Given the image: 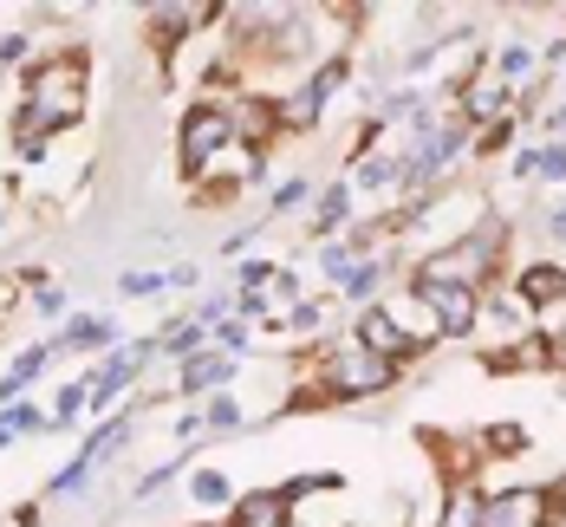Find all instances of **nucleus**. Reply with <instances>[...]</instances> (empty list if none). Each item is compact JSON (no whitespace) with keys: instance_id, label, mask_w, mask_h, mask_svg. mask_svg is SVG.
<instances>
[{"instance_id":"f257e3e1","label":"nucleus","mask_w":566,"mask_h":527,"mask_svg":"<svg viewBox=\"0 0 566 527\" xmlns=\"http://www.w3.org/2000/svg\"><path fill=\"white\" fill-rule=\"evenodd\" d=\"M391 378H397L391 358L365 351L358 339H352V346H333V351H326V384H333L339 398H371V391H385Z\"/></svg>"},{"instance_id":"f03ea898","label":"nucleus","mask_w":566,"mask_h":527,"mask_svg":"<svg viewBox=\"0 0 566 527\" xmlns=\"http://www.w3.org/2000/svg\"><path fill=\"white\" fill-rule=\"evenodd\" d=\"M489 254H495V234H475V241H455V247H443V254H430L423 261V287H469L482 267H489Z\"/></svg>"},{"instance_id":"7ed1b4c3","label":"nucleus","mask_w":566,"mask_h":527,"mask_svg":"<svg viewBox=\"0 0 566 527\" xmlns=\"http://www.w3.org/2000/svg\"><path fill=\"white\" fill-rule=\"evenodd\" d=\"M234 130H241V124H234L228 112H189V117H182V170L196 176L228 144V137H234Z\"/></svg>"},{"instance_id":"20e7f679","label":"nucleus","mask_w":566,"mask_h":527,"mask_svg":"<svg viewBox=\"0 0 566 527\" xmlns=\"http://www.w3.org/2000/svg\"><path fill=\"white\" fill-rule=\"evenodd\" d=\"M547 508H554L547 488H509V495L482 502V527H541L547 521Z\"/></svg>"},{"instance_id":"39448f33","label":"nucleus","mask_w":566,"mask_h":527,"mask_svg":"<svg viewBox=\"0 0 566 527\" xmlns=\"http://www.w3.org/2000/svg\"><path fill=\"white\" fill-rule=\"evenodd\" d=\"M150 351H157V346H130V351H117V358H105V365H98V371L85 378V404H112L117 391L130 384V371H137V365H144Z\"/></svg>"},{"instance_id":"423d86ee","label":"nucleus","mask_w":566,"mask_h":527,"mask_svg":"<svg viewBox=\"0 0 566 527\" xmlns=\"http://www.w3.org/2000/svg\"><path fill=\"white\" fill-rule=\"evenodd\" d=\"M293 495L286 488H254L248 502H234V527H286Z\"/></svg>"},{"instance_id":"0eeeda50","label":"nucleus","mask_w":566,"mask_h":527,"mask_svg":"<svg viewBox=\"0 0 566 527\" xmlns=\"http://www.w3.org/2000/svg\"><path fill=\"white\" fill-rule=\"evenodd\" d=\"M339 78H345V65H319V78H313L300 98H286V112H281V117H286V124H313V117L326 112V98L339 92Z\"/></svg>"},{"instance_id":"6e6552de","label":"nucleus","mask_w":566,"mask_h":527,"mask_svg":"<svg viewBox=\"0 0 566 527\" xmlns=\"http://www.w3.org/2000/svg\"><path fill=\"white\" fill-rule=\"evenodd\" d=\"M417 299H423V306H437L443 333H469V319H475V299H469V287H423V281H417Z\"/></svg>"},{"instance_id":"1a4fd4ad","label":"nucleus","mask_w":566,"mask_h":527,"mask_svg":"<svg viewBox=\"0 0 566 527\" xmlns=\"http://www.w3.org/2000/svg\"><path fill=\"white\" fill-rule=\"evenodd\" d=\"M228 378H234V358H228V351H202V358L182 365V391H196V398L216 391V384H228Z\"/></svg>"},{"instance_id":"9d476101","label":"nucleus","mask_w":566,"mask_h":527,"mask_svg":"<svg viewBox=\"0 0 566 527\" xmlns=\"http://www.w3.org/2000/svg\"><path fill=\"white\" fill-rule=\"evenodd\" d=\"M358 346H365V351H378V358H397V351L410 346V339L397 333V319H391V313H378V306H371V313L358 319Z\"/></svg>"},{"instance_id":"9b49d317","label":"nucleus","mask_w":566,"mask_h":527,"mask_svg":"<svg viewBox=\"0 0 566 527\" xmlns=\"http://www.w3.org/2000/svg\"><path fill=\"white\" fill-rule=\"evenodd\" d=\"M112 339H117V319H72L59 346H72V351H98V346H112Z\"/></svg>"},{"instance_id":"f8f14e48","label":"nucleus","mask_w":566,"mask_h":527,"mask_svg":"<svg viewBox=\"0 0 566 527\" xmlns=\"http://www.w3.org/2000/svg\"><path fill=\"white\" fill-rule=\"evenodd\" d=\"M521 293H527L534 306H547V299H560V293H566V274H560V267H527Z\"/></svg>"},{"instance_id":"ddd939ff","label":"nucleus","mask_w":566,"mask_h":527,"mask_svg":"<svg viewBox=\"0 0 566 527\" xmlns=\"http://www.w3.org/2000/svg\"><path fill=\"white\" fill-rule=\"evenodd\" d=\"M437 527H482V495H475V488H455Z\"/></svg>"},{"instance_id":"4468645a","label":"nucleus","mask_w":566,"mask_h":527,"mask_svg":"<svg viewBox=\"0 0 566 527\" xmlns=\"http://www.w3.org/2000/svg\"><path fill=\"white\" fill-rule=\"evenodd\" d=\"M189 495L216 508V502H228V475H216V468H196V475H189Z\"/></svg>"},{"instance_id":"2eb2a0df","label":"nucleus","mask_w":566,"mask_h":527,"mask_svg":"<svg viewBox=\"0 0 566 527\" xmlns=\"http://www.w3.org/2000/svg\"><path fill=\"white\" fill-rule=\"evenodd\" d=\"M527 78H534V53L509 46V53H502V85H527Z\"/></svg>"},{"instance_id":"dca6fc26","label":"nucleus","mask_w":566,"mask_h":527,"mask_svg":"<svg viewBox=\"0 0 566 527\" xmlns=\"http://www.w3.org/2000/svg\"><path fill=\"white\" fill-rule=\"evenodd\" d=\"M345 202H352L345 189H326V196H319V234H333L345 222Z\"/></svg>"},{"instance_id":"f3484780","label":"nucleus","mask_w":566,"mask_h":527,"mask_svg":"<svg viewBox=\"0 0 566 527\" xmlns=\"http://www.w3.org/2000/svg\"><path fill=\"white\" fill-rule=\"evenodd\" d=\"M33 423H40L33 410H27V404H13V410H7V417H0V450H7V443H13L20 430H33Z\"/></svg>"},{"instance_id":"a211bd4d","label":"nucleus","mask_w":566,"mask_h":527,"mask_svg":"<svg viewBox=\"0 0 566 527\" xmlns=\"http://www.w3.org/2000/svg\"><path fill=\"white\" fill-rule=\"evenodd\" d=\"M489 450H502V456H509V450H527V430H521V423H495V430H489Z\"/></svg>"},{"instance_id":"6ab92c4d","label":"nucleus","mask_w":566,"mask_h":527,"mask_svg":"<svg viewBox=\"0 0 566 527\" xmlns=\"http://www.w3.org/2000/svg\"><path fill=\"white\" fill-rule=\"evenodd\" d=\"M117 287L130 293V299H144V293H157V287H164V281H157V274H124Z\"/></svg>"},{"instance_id":"aec40b11","label":"nucleus","mask_w":566,"mask_h":527,"mask_svg":"<svg viewBox=\"0 0 566 527\" xmlns=\"http://www.w3.org/2000/svg\"><path fill=\"white\" fill-rule=\"evenodd\" d=\"M391 176H397V164H365V170H358V182H365V189H385Z\"/></svg>"},{"instance_id":"412c9836","label":"nucleus","mask_w":566,"mask_h":527,"mask_svg":"<svg viewBox=\"0 0 566 527\" xmlns=\"http://www.w3.org/2000/svg\"><path fill=\"white\" fill-rule=\"evenodd\" d=\"M209 423H216V430H228V423H241V410H234V398H216V404H209Z\"/></svg>"},{"instance_id":"4be33fe9","label":"nucleus","mask_w":566,"mask_h":527,"mask_svg":"<svg viewBox=\"0 0 566 527\" xmlns=\"http://www.w3.org/2000/svg\"><path fill=\"white\" fill-rule=\"evenodd\" d=\"M541 170H547V176H566V150H541Z\"/></svg>"},{"instance_id":"5701e85b","label":"nucleus","mask_w":566,"mask_h":527,"mask_svg":"<svg viewBox=\"0 0 566 527\" xmlns=\"http://www.w3.org/2000/svg\"><path fill=\"white\" fill-rule=\"evenodd\" d=\"M554 234H566V209H560V215H554Z\"/></svg>"},{"instance_id":"b1692460","label":"nucleus","mask_w":566,"mask_h":527,"mask_svg":"<svg viewBox=\"0 0 566 527\" xmlns=\"http://www.w3.org/2000/svg\"><path fill=\"white\" fill-rule=\"evenodd\" d=\"M554 130H566V105H560V112H554Z\"/></svg>"}]
</instances>
